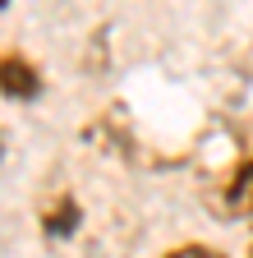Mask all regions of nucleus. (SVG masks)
I'll list each match as a JSON object with an SVG mask.
<instances>
[{
  "label": "nucleus",
  "instance_id": "obj_1",
  "mask_svg": "<svg viewBox=\"0 0 253 258\" xmlns=\"http://www.w3.org/2000/svg\"><path fill=\"white\" fill-rule=\"evenodd\" d=\"M42 92H46L42 64L19 46H0V102L33 106V102H42Z\"/></svg>",
  "mask_w": 253,
  "mask_h": 258
},
{
  "label": "nucleus",
  "instance_id": "obj_2",
  "mask_svg": "<svg viewBox=\"0 0 253 258\" xmlns=\"http://www.w3.org/2000/svg\"><path fill=\"white\" fill-rule=\"evenodd\" d=\"M78 226H83V203L74 199L69 189H60L55 199L42 208V235L46 240H69Z\"/></svg>",
  "mask_w": 253,
  "mask_h": 258
},
{
  "label": "nucleus",
  "instance_id": "obj_3",
  "mask_svg": "<svg viewBox=\"0 0 253 258\" xmlns=\"http://www.w3.org/2000/svg\"><path fill=\"white\" fill-rule=\"evenodd\" d=\"M161 258H230L221 244H207V240H184V244H171Z\"/></svg>",
  "mask_w": 253,
  "mask_h": 258
},
{
  "label": "nucleus",
  "instance_id": "obj_4",
  "mask_svg": "<svg viewBox=\"0 0 253 258\" xmlns=\"http://www.w3.org/2000/svg\"><path fill=\"white\" fill-rule=\"evenodd\" d=\"M5 148H10V139H5V129H0V157H5Z\"/></svg>",
  "mask_w": 253,
  "mask_h": 258
},
{
  "label": "nucleus",
  "instance_id": "obj_5",
  "mask_svg": "<svg viewBox=\"0 0 253 258\" xmlns=\"http://www.w3.org/2000/svg\"><path fill=\"white\" fill-rule=\"evenodd\" d=\"M10 5H14V0H0V10H10Z\"/></svg>",
  "mask_w": 253,
  "mask_h": 258
},
{
  "label": "nucleus",
  "instance_id": "obj_6",
  "mask_svg": "<svg viewBox=\"0 0 253 258\" xmlns=\"http://www.w3.org/2000/svg\"><path fill=\"white\" fill-rule=\"evenodd\" d=\"M244 258H253V244H248V253H244Z\"/></svg>",
  "mask_w": 253,
  "mask_h": 258
}]
</instances>
